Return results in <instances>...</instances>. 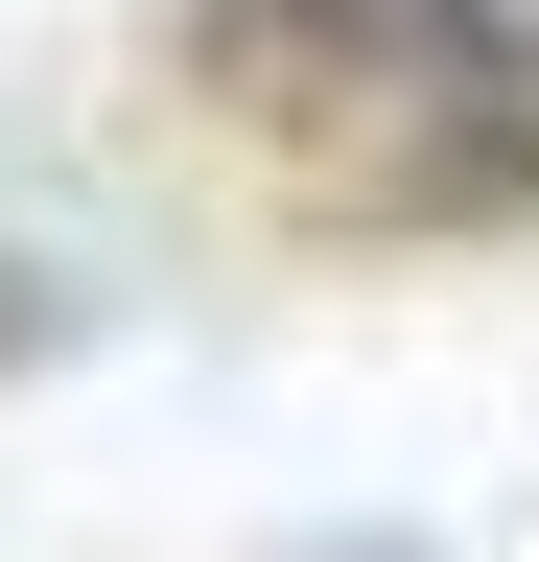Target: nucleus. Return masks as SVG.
<instances>
[{
	"mask_svg": "<svg viewBox=\"0 0 539 562\" xmlns=\"http://www.w3.org/2000/svg\"><path fill=\"white\" fill-rule=\"evenodd\" d=\"M493 24H516V0H188V94L258 117V140H305V165L352 188Z\"/></svg>",
	"mask_w": 539,
	"mask_h": 562,
	"instance_id": "obj_1",
	"label": "nucleus"
},
{
	"mask_svg": "<svg viewBox=\"0 0 539 562\" xmlns=\"http://www.w3.org/2000/svg\"><path fill=\"white\" fill-rule=\"evenodd\" d=\"M328 211H352V235H493V211H539V0H516V24L469 47V70H446V94L398 117Z\"/></svg>",
	"mask_w": 539,
	"mask_h": 562,
	"instance_id": "obj_2",
	"label": "nucleus"
}]
</instances>
